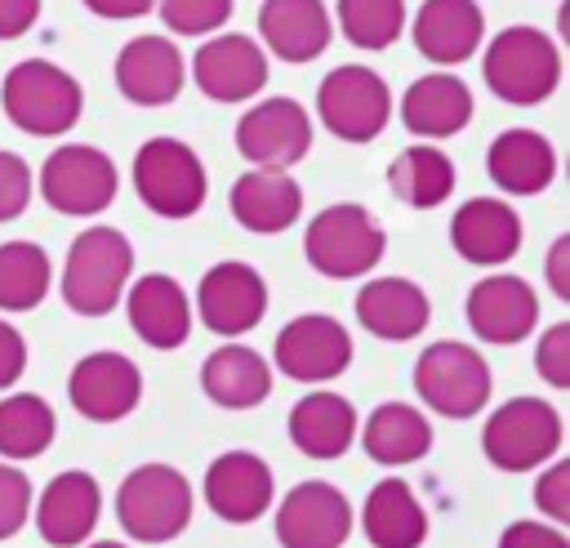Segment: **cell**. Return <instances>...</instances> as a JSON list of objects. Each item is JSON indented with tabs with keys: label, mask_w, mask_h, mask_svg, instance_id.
<instances>
[{
	"label": "cell",
	"mask_w": 570,
	"mask_h": 548,
	"mask_svg": "<svg viewBox=\"0 0 570 548\" xmlns=\"http://www.w3.org/2000/svg\"><path fill=\"white\" fill-rule=\"evenodd\" d=\"M481 76L499 102L534 107V102L552 98V89L561 85V49L548 31H539L530 22H512L485 40Z\"/></svg>",
	"instance_id": "6da1fadb"
},
{
	"label": "cell",
	"mask_w": 570,
	"mask_h": 548,
	"mask_svg": "<svg viewBox=\"0 0 570 548\" xmlns=\"http://www.w3.org/2000/svg\"><path fill=\"white\" fill-rule=\"evenodd\" d=\"M0 107L22 134L58 138L80 120L85 89L67 67H58L49 58H22L9 67V76L0 85Z\"/></svg>",
	"instance_id": "7a4b0ae2"
},
{
	"label": "cell",
	"mask_w": 570,
	"mask_h": 548,
	"mask_svg": "<svg viewBox=\"0 0 570 548\" xmlns=\"http://www.w3.org/2000/svg\"><path fill=\"white\" fill-rule=\"evenodd\" d=\"M134 272V245L116 227H85L62 267V303L76 316H107Z\"/></svg>",
	"instance_id": "3957f363"
},
{
	"label": "cell",
	"mask_w": 570,
	"mask_h": 548,
	"mask_svg": "<svg viewBox=\"0 0 570 548\" xmlns=\"http://www.w3.org/2000/svg\"><path fill=\"white\" fill-rule=\"evenodd\" d=\"M383 249H387L383 227L374 223V214L365 205H352V200L325 205L307 223V232H303L307 263L321 276H330V281H356V276H365L370 267H379Z\"/></svg>",
	"instance_id": "277c9868"
},
{
	"label": "cell",
	"mask_w": 570,
	"mask_h": 548,
	"mask_svg": "<svg viewBox=\"0 0 570 548\" xmlns=\"http://www.w3.org/2000/svg\"><path fill=\"white\" fill-rule=\"evenodd\" d=\"M116 521L138 544H169L191 521V486L169 463L134 468L116 490Z\"/></svg>",
	"instance_id": "5b68a950"
},
{
	"label": "cell",
	"mask_w": 570,
	"mask_h": 548,
	"mask_svg": "<svg viewBox=\"0 0 570 548\" xmlns=\"http://www.w3.org/2000/svg\"><path fill=\"white\" fill-rule=\"evenodd\" d=\"M134 192L156 218H191L209 196V178L183 138L156 134L134 156Z\"/></svg>",
	"instance_id": "8992f818"
},
{
	"label": "cell",
	"mask_w": 570,
	"mask_h": 548,
	"mask_svg": "<svg viewBox=\"0 0 570 548\" xmlns=\"http://www.w3.org/2000/svg\"><path fill=\"white\" fill-rule=\"evenodd\" d=\"M481 450L499 472H530L561 450V414L539 397H512L485 419Z\"/></svg>",
	"instance_id": "52a82bcc"
},
{
	"label": "cell",
	"mask_w": 570,
	"mask_h": 548,
	"mask_svg": "<svg viewBox=\"0 0 570 548\" xmlns=\"http://www.w3.org/2000/svg\"><path fill=\"white\" fill-rule=\"evenodd\" d=\"M414 392L445 419H472L490 401V365L476 348L441 339L414 361Z\"/></svg>",
	"instance_id": "ba28073f"
},
{
	"label": "cell",
	"mask_w": 570,
	"mask_h": 548,
	"mask_svg": "<svg viewBox=\"0 0 570 548\" xmlns=\"http://www.w3.org/2000/svg\"><path fill=\"white\" fill-rule=\"evenodd\" d=\"M316 116L343 143H374L392 120V89L383 85L379 71L361 62H343L321 80Z\"/></svg>",
	"instance_id": "9c48e42d"
},
{
	"label": "cell",
	"mask_w": 570,
	"mask_h": 548,
	"mask_svg": "<svg viewBox=\"0 0 570 548\" xmlns=\"http://www.w3.org/2000/svg\"><path fill=\"white\" fill-rule=\"evenodd\" d=\"M36 183H40V196L49 209L71 214V218H94L116 200L120 174L107 151H98L89 143H67L45 156Z\"/></svg>",
	"instance_id": "30bf717a"
},
{
	"label": "cell",
	"mask_w": 570,
	"mask_h": 548,
	"mask_svg": "<svg viewBox=\"0 0 570 548\" xmlns=\"http://www.w3.org/2000/svg\"><path fill=\"white\" fill-rule=\"evenodd\" d=\"M312 147V116L294 98H263L236 120V151L249 165L289 169Z\"/></svg>",
	"instance_id": "8fae6325"
},
{
	"label": "cell",
	"mask_w": 570,
	"mask_h": 548,
	"mask_svg": "<svg viewBox=\"0 0 570 548\" xmlns=\"http://www.w3.org/2000/svg\"><path fill=\"white\" fill-rule=\"evenodd\" d=\"M352 535V503L330 481H298L276 508L281 548H343Z\"/></svg>",
	"instance_id": "7c38bea8"
},
{
	"label": "cell",
	"mask_w": 570,
	"mask_h": 548,
	"mask_svg": "<svg viewBox=\"0 0 570 548\" xmlns=\"http://www.w3.org/2000/svg\"><path fill=\"white\" fill-rule=\"evenodd\" d=\"M196 312L223 339L249 334L267 312V281L249 263H214L196 285Z\"/></svg>",
	"instance_id": "4fadbf2b"
},
{
	"label": "cell",
	"mask_w": 570,
	"mask_h": 548,
	"mask_svg": "<svg viewBox=\"0 0 570 548\" xmlns=\"http://www.w3.org/2000/svg\"><path fill=\"white\" fill-rule=\"evenodd\" d=\"M272 356H276L281 374H289L298 383H325L352 365V339L334 316L303 312L276 334Z\"/></svg>",
	"instance_id": "5bb4252c"
},
{
	"label": "cell",
	"mask_w": 570,
	"mask_h": 548,
	"mask_svg": "<svg viewBox=\"0 0 570 548\" xmlns=\"http://www.w3.org/2000/svg\"><path fill=\"white\" fill-rule=\"evenodd\" d=\"M191 80L214 102H249L267 85V49L240 31H223L196 49Z\"/></svg>",
	"instance_id": "9a60e30c"
},
{
	"label": "cell",
	"mask_w": 570,
	"mask_h": 548,
	"mask_svg": "<svg viewBox=\"0 0 570 548\" xmlns=\"http://www.w3.org/2000/svg\"><path fill=\"white\" fill-rule=\"evenodd\" d=\"M187 85V58L169 36H134L116 53V89L134 107H169Z\"/></svg>",
	"instance_id": "2e32d148"
},
{
	"label": "cell",
	"mask_w": 570,
	"mask_h": 548,
	"mask_svg": "<svg viewBox=\"0 0 570 548\" xmlns=\"http://www.w3.org/2000/svg\"><path fill=\"white\" fill-rule=\"evenodd\" d=\"M468 325L485 343H503V348L521 343L539 325V294L530 290V281H521L512 272L481 276L468 290Z\"/></svg>",
	"instance_id": "e0dca14e"
},
{
	"label": "cell",
	"mask_w": 570,
	"mask_h": 548,
	"mask_svg": "<svg viewBox=\"0 0 570 548\" xmlns=\"http://www.w3.org/2000/svg\"><path fill=\"white\" fill-rule=\"evenodd\" d=\"M67 397L85 419L116 423L138 405L142 374L125 352H89L76 361V370L67 379Z\"/></svg>",
	"instance_id": "ac0fdd59"
},
{
	"label": "cell",
	"mask_w": 570,
	"mask_h": 548,
	"mask_svg": "<svg viewBox=\"0 0 570 548\" xmlns=\"http://www.w3.org/2000/svg\"><path fill=\"white\" fill-rule=\"evenodd\" d=\"M450 245L463 263L499 267L521 249V218L499 196H472L450 218Z\"/></svg>",
	"instance_id": "d6986e66"
},
{
	"label": "cell",
	"mask_w": 570,
	"mask_h": 548,
	"mask_svg": "<svg viewBox=\"0 0 570 548\" xmlns=\"http://www.w3.org/2000/svg\"><path fill=\"white\" fill-rule=\"evenodd\" d=\"M410 36L428 62L459 67L481 49L485 13L476 0H423L414 22H410Z\"/></svg>",
	"instance_id": "ffe728a7"
},
{
	"label": "cell",
	"mask_w": 570,
	"mask_h": 548,
	"mask_svg": "<svg viewBox=\"0 0 570 548\" xmlns=\"http://www.w3.org/2000/svg\"><path fill=\"white\" fill-rule=\"evenodd\" d=\"M258 40L281 62H312L334 40V18L325 0H263L258 4Z\"/></svg>",
	"instance_id": "44dd1931"
},
{
	"label": "cell",
	"mask_w": 570,
	"mask_h": 548,
	"mask_svg": "<svg viewBox=\"0 0 570 548\" xmlns=\"http://www.w3.org/2000/svg\"><path fill=\"white\" fill-rule=\"evenodd\" d=\"M125 312H129L134 334L147 348L169 352V348H183L191 334V303L183 285L165 272H147L134 285H125Z\"/></svg>",
	"instance_id": "7402d4cb"
},
{
	"label": "cell",
	"mask_w": 570,
	"mask_h": 548,
	"mask_svg": "<svg viewBox=\"0 0 570 548\" xmlns=\"http://www.w3.org/2000/svg\"><path fill=\"white\" fill-rule=\"evenodd\" d=\"M205 503L214 517L245 526L272 508V468L249 450H227L205 468Z\"/></svg>",
	"instance_id": "603a6c76"
},
{
	"label": "cell",
	"mask_w": 570,
	"mask_h": 548,
	"mask_svg": "<svg viewBox=\"0 0 570 548\" xmlns=\"http://www.w3.org/2000/svg\"><path fill=\"white\" fill-rule=\"evenodd\" d=\"M227 205H232V218L245 232L276 236V232H285V227L298 223V214H303V187L289 178V169L254 165V169H245L232 183Z\"/></svg>",
	"instance_id": "cb8c5ba5"
},
{
	"label": "cell",
	"mask_w": 570,
	"mask_h": 548,
	"mask_svg": "<svg viewBox=\"0 0 570 548\" xmlns=\"http://www.w3.org/2000/svg\"><path fill=\"white\" fill-rule=\"evenodd\" d=\"M356 321L374 339L405 343V339H419L428 330L432 303H428L423 285H414L410 276H374L356 294Z\"/></svg>",
	"instance_id": "d4e9b609"
},
{
	"label": "cell",
	"mask_w": 570,
	"mask_h": 548,
	"mask_svg": "<svg viewBox=\"0 0 570 548\" xmlns=\"http://www.w3.org/2000/svg\"><path fill=\"white\" fill-rule=\"evenodd\" d=\"M98 512H102L98 481L89 472H58L36 503V530L53 548H76L98 526Z\"/></svg>",
	"instance_id": "484cf974"
},
{
	"label": "cell",
	"mask_w": 570,
	"mask_h": 548,
	"mask_svg": "<svg viewBox=\"0 0 570 548\" xmlns=\"http://www.w3.org/2000/svg\"><path fill=\"white\" fill-rule=\"evenodd\" d=\"M485 174L508 196H539L557 178V151L539 129H503L485 151Z\"/></svg>",
	"instance_id": "4316f807"
},
{
	"label": "cell",
	"mask_w": 570,
	"mask_h": 548,
	"mask_svg": "<svg viewBox=\"0 0 570 548\" xmlns=\"http://www.w3.org/2000/svg\"><path fill=\"white\" fill-rule=\"evenodd\" d=\"M472 120V89L450 76V71H432L419 76L405 94H401V125L414 138H454L459 129H468Z\"/></svg>",
	"instance_id": "83f0119b"
},
{
	"label": "cell",
	"mask_w": 570,
	"mask_h": 548,
	"mask_svg": "<svg viewBox=\"0 0 570 548\" xmlns=\"http://www.w3.org/2000/svg\"><path fill=\"white\" fill-rule=\"evenodd\" d=\"M200 388L214 405L223 410H249L258 401H267L272 392V370L267 361L254 352V348H240V343H223L205 356L200 365Z\"/></svg>",
	"instance_id": "f1b7e54d"
},
{
	"label": "cell",
	"mask_w": 570,
	"mask_h": 548,
	"mask_svg": "<svg viewBox=\"0 0 570 548\" xmlns=\"http://www.w3.org/2000/svg\"><path fill=\"white\" fill-rule=\"evenodd\" d=\"M289 441L307 459H338L356 441V410L338 392H307L289 410Z\"/></svg>",
	"instance_id": "f546056e"
},
{
	"label": "cell",
	"mask_w": 570,
	"mask_h": 548,
	"mask_svg": "<svg viewBox=\"0 0 570 548\" xmlns=\"http://www.w3.org/2000/svg\"><path fill=\"white\" fill-rule=\"evenodd\" d=\"M361 530L374 548H423L428 539V512L423 503L414 499V490L396 477L379 481L370 495H365V508H361Z\"/></svg>",
	"instance_id": "4dcf8cb0"
},
{
	"label": "cell",
	"mask_w": 570,
	"mask_h": 548,
	"mask_svg": "<svg viewBox=\"0 0 570 548\" xmlns=\"http://www.w3.org/2000/svg\"><path fill=\"white\" fill-rule=\"evenodd\" d=\"M361 446L374 463H387V468H401V463H414L432 450V423L423 410L405 405V401H383L365 428H361Z\"/></svg>",
	"instance_id": "1f68e13d"
},
{
	"label": "cell",
	"mask_w": 570,
	"mask_h": 548,
	"mask_svg": "<svg viewBox=\"0 0 570 548\" xmlns=\"http://www.w3.org/2000/svg\"><path fill=\"white\" fill-rule=\"evenodd\" d=\"M387 187L410 209H436L454 192V160L441 147L414 143L387 165Z\"/></svg>",
	"instance_id": "d6a6232c"
},
{
	"label": "cell",
	"mask_w": 570,
	"mask_h": 548,
	"mask_svg": "<svg viewBox=\"0 0 570 548\" xmlns=\"http://www.w3.org/2000/svg\"><path fill=\"white\" fill-rule=\"evenodd\" d=\"M58 419L45 397L13 392L0 401V454L4 459H40L53 446Z\"/></svg>",
	"instance_id": "836d02e7"
},
{
	"label": "cell",
	"mask_w": 570,
	"mask_h": 548,
	"mask_svg": "<svg viewBox=\"0 0 570 548\" xmlns=\"http://www.w3.org/2000/svg\"><path fill=\"white\" fill-rule=\"evenodd\" d=\"M53 267L36 241L0 245V312H31L49 294Z\"/></svg>",
	"instance_id": "e575fe53"
},
{
	"label": "cell",
	"mask_w": 570,
	"mask_h": 548,
	"mask_svg": "<svg viewBox=\"0 0 570 548\" xmlns=\"http://www.w3.org/2000/svg\"><path fill=\"white\" fill-rule=\"evenodd\" d=\"M334 22L356 49H387L405 31V0H334Z\"/></svg>",
	"instance_id": "d590c367"
},
{
	"label": "cell",
	"mask_w": 570,
	"mask_h": 548,
	"mask_svg": "<svg viewBox=\"0 0 570 548\" xmlns=\"http://www.w3.org/2000/svg\"><path fill=\"white\" fill-rule=\"evenodd\" d=\"M151 9L174 36H187V40L214 36L232 18V0H156Z\"/></svg>",
	"instance_id": "8d00e7d4"
},
{
	"label": "cell",
	"mask_w": 570,
	"mask_h": 548,
	"mask_svg": "<svg viewBox=\"0 0 570 548\" xmlns=\"http://www.w3.org/2000/svg\"><path fill=\"white\" fill-rule=\"evenodd\" d=\"M534 365H539L543 383L570 388V321H557L543 330V339L534 348Z\"/></svg>",
	"instance_id": "74e56055"
},
{
	"label": "cell",
	"mask_w": 570,
	"mask_h": 548,
	"mask_svg": "<svg viewBox=\"0 0 570 548\" xmlns=\"http://www.w3.org/2000/svg\"><path fill=\"white\" fill-rule=\"evenodd\" d=\"M31 187H36L31 165L13 151H0V223L18 218L31 205Z\"/></svg>",
	"instance_id": "f35d334b"
},
{
	"label": "cell",
	"mask_w": 570,
	"mask_h": 548,
	"mask_svg": "<svg viewBox=\"0 0 570 548\" xmlns=\"http://www.w3.org/2000/svg\"><path fill=\"white\" fill-rule=\"evenodd\" d=\"M27 512H31V481L18 468L0 463V539L18 535L27 526Z\"/></svg>",
	"instance_id": "ab89813d"
},
{
	"label": "cell",
	"mask_w": 570,
	"mask_h": 548,
	"mask_svg": "<svg viewBox=\"0 0 570 548\" xmlns=\"http://www.w3.org/2000/svg\"><path fill=\"white\" fill-rule=\"evenodd\" d=\"M534 508L552 517L557 526L570 521V459H557L539 481H534Z\"/></svg>",
	"instance_id": "60d3db41"
},
{
	"label": "cell",
	"mask_w": 570,
	"mask_h": 548,
	"mask_svg": "<svg viewBox=\"0 0 570 548\" xmlns=\"http://www.w3.org/2000/svg\"><path fill=\"white\" fill-rule=\"evenodd\" d=\"M499 548H570V539L561 535V526L552 521H512L499 535Z\"/></svg>",
	"instance_id": "b9f144b4"
},
{
	"label": "cell",
	"mask_w": 570,
	"mask_h": 548,
	"mask_svg": "<svg viewBox=\"0 0 570 548\" xmlns=\"http://www.w3.org/2000/svg\"><path fill=\"white\" fill-rule=\"evenodd\" d=\"M22 370H27V343L9 321H0V388H13Z\"/></svg>",
	"instance_id": "7bdbcfd3"
},
{
	"label": "cell",
	"mask_w": 570,
	"mask_h": 548,
	"mask_svg": "<svg viewBox=\"0 0 570 548\" xmlns=\"http://www.w3.org/2000/svg\"><path fill=\"white\" fill-rule=\"evenodd\" d=\"M40 22V0H0V40H18Z\"/></svg>",
	"instance_id": "ee69618b"
},
{
	"label": "cell",
	"mask_w": 570,
	"mask_h": 548,
	"mask_svg": "<svg viewBox=\"0 0 570 548\" xmlns=\"http://www.w3.org/2000/svg\"><path fill=\"white\" fill-rule=\"evenodd\" d=\"M543 276H548V290H552L557 299H570V236H557V241L548 245Z\"/></svg>",
	"instance_id": "f6af8a7d"
},
{
	"label": "cell",
	"mask_w": 570,
	"mask_h": 548,
	"mask_svg": "<svg viewBox=\"0 0 570 548\" xmlns=\"http://www.w3.org/2000/svg\"><path fill=\"white\" fill-rule=\"evenodd\" d=\"M94 18H107V22H129V18H142L151 13L156 0H80Z\"/></svg>",
	"instance_id": "bcb514c9"
},
{
	"label": "cell",
	"mask_w": 570,
	"mask_h": 548,
	"mask_svg": "<svg viewBox=\"0 0 570 548\" xmlns=\"http://www.w3.org/2000/svg\"><path fill=\"white\" fill-rule=\"evenodd\" d=\"M89 548H125V544H111V539H102V544H89Z\"/></svg>",
	"instance_id": "7dc6e473"
}]
</instances>
